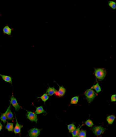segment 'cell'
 I'll use <instances>...</instances> for the list:
<instances>
[{
	"label": "cell",
	"instance_id": "cell-26",
	"mask_svg": "<svg viewBox=\"0 0 116 137\" xmlns=\"http://www.w3.org/2000/svg\"><path fill=\"white\" fill-rule=\"evenodd\" d=\"M2 127H3V125H2L1 122H0V131H1V130L2 129Z\"/></svg>",
	"mask_w": 116,
	"mask_h": 137
},
{
	"label": "cell",
	"instance_id": "cell-9",
	"mask_svg": "<svg viewBox=\"0 0 116 137\" xmlns=\"http://www.w3.org/2000/svg\"><path fill=\"white\" fill-rule=\"evenodd\" d=\"M57 91L56 90V89L54 88V87H49V88L47 89L46 90V94L48 95V96H53V94H56V93H57Z\"/></svg>",
	"mask_w": 116,
	"mask_h": 137
},
{
	"label": "cell",
	"instance_id": "cell-21",
	"mask_svg": "<svg viewBox=\"0 0 116 137\" xmlns=\"http://www.w3.org/2000/svg\"><path fill=\"white\" fill-rule=\"evenodd\" d=\"M79 101V97L75 96L71 98L70 104H77Z\"/></svg>",
	"mask_w": 116,
	"mask_h": 137
},
{
	"label": "cell",
	"instance_id": "cell-15",
	"mask_svg": "<svg viewBox=\"0 0 116 137\" xmlns=\"http://www.w3.org/2000/svg\"><path fill=\"white\" fill-rule=\"evenodd\" d=\"M9 110V107L7 109L6 112L4 113H2L1 114V116L0 117V120H1L2 121H3V122L4 123H6V121H7V117H6V115H7V113H8Z\"/></svg>",
	"mask_w": 116,
	"mask_h": 137
},
{
	"label": "cell",
	"instance_id": "cell-24",
	"mask_svg": "<svg viewBox=\"0 0 116 137\" xmlns=\"http://www.w3.org/2000/svg\"><path fill=\"white\" fill-rule=\"evenodd\" d=\"M85 125H86L88 127H92L93 126V123L91 120L88 119V120H87L85 122Z\"/></svg>",
	"mask_w": 116,
	"mask_h": 137
},
{
	"label": "cell",
	"instance_id": "cell-19",
	"mask_svg": "<svg viewBox=\"0 0 116 137\" xmlns=\"http://www.w3.org/2000/svg\"><path fill=\"white\" fill-rule=\"evenodd\" d=\"M68 128L69 133H71L72 131H73L74 130L77 129V127L75 126V125H74V123H73L70 124V125H68Z\"/></svg>",
	"mask_w": 116,
	"mask_h": 137
},
{
	"label": "cell",
	"instance_id": "cell-20",
	"mask_svg": "<svg viewBox=\"0 0 116 137\" xmlns=\"http://www.w3.org/2000/svg\"><path fill=\"white\" fill-rule=\"evenodd\" d=\"M38 98H40V99L42 100V101L44 102V104H45V102H46L47 100H48L49 98V97L48 95L46 93H45V94H43L42 96L40 97H38Z\"/></svg>",
	"mask_w": 116,
	"mask_h": 137
},
{
	"label": "cell",
	"instance_id": "cell-23",
	"mask_svg": "<svg viewBox=\"0 0 116 137\" xmlns=\"http://www.w3.org/2000/svg\"><path fill=\"white\" fill-rule=\"evenodd\" d=\"M108 5L112 9L115 10L116 9V3L115 2L112 1H109L108 2Z\"/></svg>",
	"mask_w": 116,
	"mask_h": 137
},
{
	"label": "cell",
	"instance_id": "cell-18",
	"mask_svg": "<svg viewBox=\"0 0 116 137\" xmlns=\"http://www.w3.org/2000/svg\"><path fill=\"white\" fill-rule=\"evenodd\" d=\"M81 127V126L78 127H77V129L74 130L73 131H72L71 134H72V137H76L78 136V135L79 131H80Z\"/></svg>",
	"mask_w": 116,
	"mask_h": 137
},
{
	"label": "cell",
	"instance_id": "cell-11",
	"mask_svg": "<svg viewBox=\"0 0 116 137\" xmlns=\"http://www.w3.org/2000/svg\"><path fill=\"white\" fill-rule=\"evenodd\" d=\"M12 29L10 28L8 25H6V26H5L3 29V34H7L8 35H12Z\"/></svg>",
	"mask_w": 116,
	"mask_h": 137
},
{
	"label": "cell",
	"instance_id": "cell-17",
	"mask_svg": "<svg viewBox=\"0 0 116 137\" xmlns=\"http://www.w3.org/2000/svg\"><path fill=\"white\" fill-rule=\"evenodd\" d=\"M6 129L8 130L9 131H12L14 130V124L8 122L6 126Z\"/></svg>",
	"mask_w": 116,
	"mask_h": 137
},
{
	"label": "cell",
	"instance_id": "cell-14",
	"mask_svg": "<svg viewBox=\"0 0 116 137\" xmlns=\"http://www.w3.org/2000/svg\"><path fill=\"white\" fill-rule=\"evenodd\" d=\"M115 118V116H114V115H110V116H108L107 117H106V121H107V122L109 125H112V124L113 123Z\"/></svg>",
	"mask_w": 116,
	"mask_h": 137
},
{
	"label": "cell",
	"instance_id": "cell-2",
	"mask_svg": "<svg viewBox=\"0 0 116 137\" xmlns=\"http://www.w3.org/2000/svg\"><path fill=\"white\" fill-rule=\"evenodd\" d=\"M84 95L89 104L91 103L96 96V94L95 91L93 90V89L91 88L87 90L84 93Z\"/></svg>",
	"mask_w": 116,
	"mask_h": 137
},
{
	"label": "cell",
	"instance_id": "cell-22",
	"mask_svg": "<svg viewBox=\"0 0 116 137\" xmlns=\"http://www.w3.org/2000/svg\"><path fill=\"white\" fill-rule=\"evenodd\" d=\"M86 130H81L79 131V134L76 137H86Z\"/></svg>",
	"mask_w": 116,
	"mask_h": 137
},
{
	"label": "cell",
	"instance_id": "cell-1",
	"mask_svg": "<svg viewBox=\"0 0 116 137\" xmlns=\"http://www.w3.org/2000/svg\"><path fill=\"white\" fill-rule=\"evenodd\" d=\"M94 74H95L97 79H98L99 81H101V80L104 79L105 77L106 76V71L104 68H95Z\"/></svg>",
	"mask_w": 116,
	"mask_h": 137
},
{
	"label": "cell",
	"instance_id": "cell-7",
	"mask_svg": "<svg viewBox=\"0 0 116 137\" xmlns=\"http://www.w3.org/2000/svg\"><path fill=\"white\" fill-rule=\"evenodd\" d=\"M57 85L59 86V90L58 92L56 93V95L58 97H63L64 96L65 93H66V89L63 86H60L59 85L57 84Z\"/></svg>",
	"mask_w": 116,
	"mask_h": 137
},
{
	"label": "cell",
	"instance_id": "cell-8",
	"mask_svg": "<svg viewBox=\"0 0 116 137\" xmlns=\"http://www.w3.org/2000/svg\"><path fill=\"white\" fill-rule=\"evenodd\" d=\"M15 120H16V125H15V127L14 128L13 131L15 134H20V133H21V129L23 127V126L20 125V124L18 123L17 117H15Z\"/></svg>",
	"mask_w": 116,
	"mask_h": 137
},
{
	"label": "cell",
	"instance_id": "cell-16",
	"mask_svg": "<svg viewBox=\"0 0 116 137\" xmlns=\"http://www.w3.org/2000/svg\"><path fill=\"white\" fill-rule=\"evenodd\" d=\"M91 89H95V90L96 91V92L97 93H99V92H100L101 91V89L100 86L99 85L98 82H97V83H96V84L95 85H94L92 86V88H91Z\"/></svg>",
	"mask_w": 116,
	"mask_h": 137
},
{
	"label": "cell",
	"instance_id": "cell-5",
	"mask_svg": "<svg viewBox=\"0 0 116 137\" xmlns=\"http://www.w3.org/2000/svg\"><path fill=\"white\" fill-rule=\"evenodd\" d=\"M42 129L38 128H32L28 130V136L30 137H37L40 135V132Z\"/></svg>",
	"mask_w": 116,
	"mask_h": 137
},
{
	"label": "cell",
	"instance_id": "cell-13",
	"mask_svg": "<svg viewBox=\"0 0 116 137\" xmlns=\"http://www.w3.org/2000/svg\"><path fill=\"white\" fill-rule=\"evenodd\" d=\"M35 113L36 114H41V113H45V114H46V112L44 110V109H43V106H41V107H36V110Z\"/></svg>",
	"mask_w": 116,
	"mask_h": 137
},
{
	"label": "cell",
	"instance_id": "cell-6",
	"mask_svg": "<svg viewBox=\"0 0 116 137\" xmlns=\"http://www.w3.org/2000/svg\"><path fill=\"white\" fill-rule=\"evenodd\" d=\"M10 104L11 105H12L14 108L15 109V111H18L21 108V107L18 103V101L16 98L14 96H12L10 98Z\"/></svg>",
	"mask_w": 116,
	"mask_h": 137
},
{
	"label": "cell",
	"instance_id": "cell-12",
	"mask_svg": "<svg viewBox=\"0 0 116 137\" xmlns=\"http://www.w3.org/2000/svg\"><path fill=\"white\" fill-rule=\"evenodd\" d=\"M0 76H1L2 79L4 80L5 81L8 82V83H10L11 84H12V78L9 76H6V75H3L0 74Z\"/></svg>",
	"mask_w": 116,
	"mask_h": 137
},
{
	"label": "cell",
	"instance_id": "cell-10",
	"mask_svg": "<svg viewBox=\"0 0 116 137\" xmlns=\"http://www.w3.org/2000/svg\"><path fill=\"white\" fill-rule=\"evenodd\" d=\"M10 107H11V104L10 103V105H9V110H8V113H7V115H6L7 120H8V121L12 120H13V118H14L13 114H12V111H11Z\"/></svg>",
	"mask_w": 116,
	"mask_h": 137
},
{
	"label": "cell",
	"instance_id": "cell-4",
	"mask_svg": "<svg viewBox=\"0 0 116 137\" xmlns=\"http://www.w3.org/2000/svg\"><path fill=\"white\" fill-rule=\"evenodd\" d=\"M27 111V118L30 120L32 122H35L36 123L37 122V116L35 113L32 112L30 111Z\"/></svg>",
	"mask_w": 116,
	"mask_h": 137
},
{
	"label": "cell",
	"instance_id": "cell-27",
	"mask_svg": "<svg viewBox=\"0 0 116 137\" xmlns=\"http://www.w3.org/2000/svg\"></svg>",
	"mask_w": 116,
	"mask_h": 137
},
{
	"label": "cell",
	"instance_id": "cell-25",
	"mask_svg": "<svg viewBox=\"0 0 116 137\" xmlns=\"http://www.w3.org/2000/svg\"><path fill=\"white\" fill-rule=\"evenodd\" d=\"M116 101V95L113 94L111 96V101L112 102H115Z\"/></svg>",
	"mask_w": 116,
	"mask_h": 137
},
{
	"label": "cell",
	"instance_id": "cell-3",
	"mask_svg": "<svg viewBox=\"0 0 116 137\" xmlns=\"http://www.w3.org/2000/svg\"><path fill=\"white\" fill-rule=\"evenodd\" d=\"M106 129L104 128L101 126H95L91 129V130L93 131V134H95L96 136H100L101 134L105 131Z\"/></svg>",
	"mask_w": 116,
	"mask_h": 137
}]
</instances>
